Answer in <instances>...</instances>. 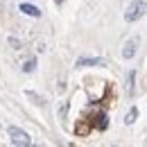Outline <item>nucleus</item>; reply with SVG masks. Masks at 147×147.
I'll use <instances>...</instances> for the list:
<instances>
[{"mask_svg":"<svg viewBox=\"0 0 147 147\" xmlns=\"http://www.w3.org/2000/svg\"><path fill=\"white\" fill-rule=\"evenodd\" d=\"M18 9L25 14V16H32V18H41V9H38L36 5H30V2H20Z\"/></svg>","mask_w":147,"mask_h":147,"instance_id":"5","label":"nucleus"},{"mask_svg":"<svg viewBox=\"0 0 147 147\" xmlns=\"http://www.w3.org/2000/svg\"><path fill=\"white\" fill-rule=\"evenodd\" d=\"M36 70V59H27L23 63V73H34Z\"/></svg>","mask_w":147,"mask_h":147,"instance_id":"10","label":"nucleus"},{"mask_svg":"<svg viewBox=\"0 0 147 147\" xmlns=\"http://www.w3.org/2000/svg\"><path fill=\"white\" fill-rule=\"evenodd\" d=\"M136 118H138V109H136V107H131V109L127 111V115H125V125L131 127V125L136 122Z\"/></svg>","mask_w":147,"mask_h":147,"instance_id":"9","label":"nucleus"},{"mask_svg":"<svg viewBox=\"0 0 147 147\" xmlns=\"http://www.w3.org/2000/svg\"><path fill=\"white\" fill-rule=\"evenodd\" d=\"M138 45H140V38L138 36H131L127 41V43H125V45H122V59H134V57H136V52H138Z\"/></svg>","mask_w":147,"mask_h":147,"instance_id":"3","label":"nucleus"},{"mask_svg":"<svg viewBox=\"0 0 147 147\" xmlns=\"http://www.w3.org/2000/svg\"><path fill=\"white\" fill-rule=\"evenodd\" d=\"M7 136L11 138V143H14V145H18V147L32 145L30 134H27V131H23V129H18V127H7Z\"/></svg>","mask_w":147,"mask_h":147,"instance_id":"2","label":"nucleus"},{"mask_svg":"<svg viewBox=\"0 0 147 147\" xmlns=\"http://www.w3.org/2000/svg\"><path fill=\"white\" fill-rule=\"evenodd\" d=\"M9 43H11V45H14L16 50H18V48H20V41H18V38H9Z\"/></svg>","mask_w":147,"mask_h":147,"instance_id":"11","label":"nucleus"},{"mask_svg":"<svg viewBox=\"0 0 147 147\" xmlns=\"http://www.w3.org/2000/svg\"><path fill=\"white\" fill-rule=\"evenodd\" d=\"M136 73L134 70H129L127 73V95H134V91H136Z\"/></svg>","mask_w":147,"mask_h":147,"instance_id":"7","label":"nucleus"},{"mask_svg":"<svg viewBox=\"0 0 147 147\" xmlns=\"http://www.w3.org/2000/svg\"><path fill=\"white\" fill-rule=\"evenodd\" d=\"M95 127L100 129V131H104V129L109 127V118H107V113H97V115H95Z\"/></svg>","mask_w":147,"mask_h":147,"instance_id":"6","label":"nucleus"},{"mask_svg":"<svg viewBox=\"0 0 147 147\" xmlns=\"http://www.w3.org/2000/svg\"><path fill=\"white\" fill-rule=\"evenodd\" d=\"M75 66L77 68H91V66H107V61L104 59H95V57H79Z\"/></svg>","mask_w":147,"mask_h":147,"instance_id":"4","label":"nucleus"},{"mask_svg":"<svg viewBox=\"0 0 147 147\" xmlns=\"http://www.w3.org/2000/svg\"><path fill=\"white\" fill-rule=\"evenodd\" d=\"M25 95H27V97H30L36 107H43V104H45V97H41V95H38V93H34V91H25Z\"/></svg>","mask_w":147,"mask_h":147,"instance_id":"8","label":"nucleus"},{"mask_svg":"<svg viewBox=\"0 0 147 147\" xmlns=\"http://www.w3.org/2000/svg\"><path fill=\"white\" fill-rule=\"evenodd\" d=\"M145 14H147V2L145 0H134L127 7V11H125V20L127 23H136V20L143 18Z\"/></svg>","mask_w":147,"mask_h":147,"instance_id":"1","label":"nucleus"},{"mask_svg":"<svg viewBox=\"0 0 147 147\" xmlns=\"http://www.w3.org/2000/svg\"><path fill=\"white\" fill-rule=\"evenodd\" d=\"M55 2H57V5H63V2H66V0H55Z\"/></svg>","mask_w":147,"mask_h":147,"instance_id":"12","label":"nucleus"}]
</instances>
